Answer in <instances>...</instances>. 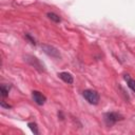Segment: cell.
<instances>
[{
	"instance_id": "2",
	"label": "cell",
	"mask_w": 135,
	"mask_h": 135,
	"mask_svg": "<svg viewBox=\"0 0 135 135\" xmlns=\"http://www.w3.org/2000/svg\"><path fill=\"white\" fill-rule=\"evenodd\" d=\"M103 119H105V122L108 127H112L113 124H115L118 120H121L123 119V117L116 113V112H109V113H106L105 116H103Z\"/></svg>"
},
{
	"instance_id": "7",
	"label": "cell",
	"mask_w": 135,
	"mask_h": 135,
	"mask_svg": "<svg viewBox=\"0 0 135 135\" xmlns=\"http://www.w3.org/2000/svg\"><path fill=\"white\" fill-rule=\"evenodd\" d=\"M123 78H124V80L127 81L128 87H129L133 92H135V80H134V79H131V78H130V76H129V75H127V74L123 76Z\"/></svg>"
},
{
	"instance_id": "10",
	"label": "cell",
	"mask_w": 135,
	"mask_h": 135,
	"mask_svg": "<svg viewBox=\"0 0 135 135\" xmlns=\"http://www.w3.org/2000/svg\"><path fill=\"white\" fill-rule=\"evenodd\" d=\"M29 127H30V129L32 130V132L34 133V134H39V131H38V128H37V124L36 123H34V122H30L29 124H28Z\"/></svg>"
},
{
	"instance_id": "5",
	"label": "cell",
	"mask_w": 135,
	"mask_h": 135,
	"mask_svg": "<svg viewBox=\"0 0 135 135\" xmlns=\"http://www.w3.org/2000/svg\"><path fill=\"white\" fill-rule=\"evenodd\" d=\"M32 97H33V100L38 106H43L46 101V97L42 93H40L39 91H33L32 92Z\"/></svg>"
},
{
	"instance_id": "11",
	"label": "cell",
	"mask_w": 135,
	"mask_h": 135,
	"mask_svg": "<svg viewBox=\"0 0 135 135\" xmlns=\"http://www.w3.org/2000/svg\"><path fill=\"white\" fill-rule=\"evenodd\" d=\"M24 37H25V39H27V40H29V41H30V43H32V44H34V45L36 44L35 39H34L30 34H25V35H24Z\"/></svg>"
},
{
	"instance_id": "1",
	"label": "cell",
	"mask_w": 135,
	"mask_h": 135,
	"mask_svg": "<svg viewBox=\"0 0 135 135\" xmlns=\"http://www.w3.org/2000/svg\"><path fill=\"white\" fill-rule=\"evenodd\" d=\"M82 96L85 97V99L91 103V105H98L99 100H100V96L99 94L94 91V90H85L82 92Z\"/></svg>"
},
{
	"instance_id": "8",
	"label": "cell",
	"mask_w": 135,
	"mask_h": 135,
	"mask_svg": "<svg viewBox=\"0 0 135 135\" xmlns=\"http://www.w3.org/2000/svg\"><path fill=\"white\" fill-rule=\"evenodd\" d=\"M46 16L49 17V19H51L52 21H54V22H56V23H58V22L61 21V18H60L57 14H55V13H48Z\"/></svg>"
},
{
	"instance_id": "4",
	"label": "cell",
	"mask_w": 135,
	"mask_h": 135,
	"mask_svg": "<svg viewBox=\"0 0 135 135\" xmlns=\"http://www.w3.org/2000/svg\"><path fill=\"white\" fill-rule=\"evenodd\" d=\"M41 49H42V51H43L46 55H49V56H51V57H53V58L58 59V58H60V57H61L60 52L58 51V49H56V48H55V46H53V45H49V44H41Z\"/></svg>"
},
{
	"instance_id": "9",
	"label": "cell",
	"mask_w": 135,
	"mask_h": 135,
	"mask_svg": "<svg viewBox=\"0 0 135 135\" xmlns=\"http://www.w3.org/2000/svg\"><path fill=\"white\" fill-rule=\"evenodd\" d=\"M0 91H1L2 97H7V96L9 95L10 87H8V86H6V85H1V87H0Z\"/></svg>"
},
{
	"instance_id": "6",
	"label": "cell",
	"mask_w": 135,
	"mask_h": 135,
	"mask_svg": "<svg viewBox=\"0 0 135 135\" xmlns=\"http://www.w3.org/2000/svg\"><path fill=\"white\" fill-rule=\"evenodd\" d=\"M58 76H59V78H60L61 80H63V81H64L65 84H68V85H72V84L74 82V78H73L72 74L68 73V72H61V73L58 74Z\"/></svg>"
},
{
	"instance_id": "3",
	"label": "cell",
	"mask_w": 135,
	"mask_h": 135,
	"mask_svg": "<svg viewBox=\"0 0 135 135\" xmlns=\"http://www.w3.org/2000/svg\"><path fill=\"white\" fill-rule=\"evenodd\" d=\"M24 59H25V61H27L29 64H31L32 66H34L36 70H38V71H40V72H43V71H44L43 64L40 62V60H39L37 57L32 56V55H27V56H24Z\"/></svg>"
},
{
	"instance_id": "12",
	"label": "cell",
	"mask_w": 135,
	"mask_h": 135,
	"mask_svg": "<svg viewBox=\"0 0 135 135\" xmlns=\"http://www.w3.org/2000/svg\"><path fill=\"white\" fill-rule=\"evenodd\" d=\"M0 106L3 107V108H6V109H10V108H11V106L8 105V103H6L4 101H1V102H0Z\"/></svg>"
}]
</instances>
